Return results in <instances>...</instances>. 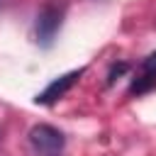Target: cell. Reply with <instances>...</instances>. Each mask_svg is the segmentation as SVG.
Listing matches in <instances>:
<instances>
[{
  "label": "cell",
  "instance_id": "cell-1",
  "mask_svg": "<svg viewBox=\"0 0 156 156\" xmlns=\"http://www.w3.org/2000/svg\"><path fill=\"white\" fill-rule=\"evenodd\" d=\"M83 73H85V68H78V71H68V73L54 78V80L34 98V102H37V105H51V102H56L58 98H63V95L78 83V78H80Z\"/></svg>",
  "mask_w": 156,
  "mask_h": 156
},
{
  "label": "cell",
  "instance_id": "cell-2",
  "mask_svg": "<svg viewBox=\"0 0 156 156\" xmlns=\"http://www.w3.org/2000/svg\"><path fill=\"white\" fill-rule=\"evenodd\" d=\"M29 141L41 154H58L63 149V134L51 124H34L29 129Z\"/></svg>",
  "mask_w": 156,
  "mask_h": 156
},
{
  "label": "cell",
  "instance_id": "cell-3",
  "mask_svg": "<svg viewBox=\"0 0 156 156\" xmlns=\"http://www.w3.org/2000/svg\"><path fill=\"white\" fill-rule=\"evenodd\" d=\"M58 27H61V10L54 7V5H44L39 10V15H37V27H34L39 44L41 46H51Z\"/></svg>",
  "mask_w": 156,
  "mask_h": 156
},
{
  "label": "cell",
  "instance_id": "cell-4",
  "mask_svg": "<svg viewBox=\"0 0 156 156\" xmlns=\"http://www.w3.org/2000/svg\"><path fill=\"white\" fill-rule=\"evenodd\" d=\"M156 83V51H151L141 63H139V71L129 85V95H139V93H146L151 85Z\"/></svg>",
  "mask_w": 156,
  "mask_h": 156
},
{
  "label": "cell",
  "instance_id": "cell-5",
  "mask_svg": "<svg viewBox=\"0 0 156 156\" xmlns=\"http://www.w3.org/2000/svg\"><path fill=\"white\" fill-rule=\"evenodd\" d=\"M127 71H129V63H124V61H122V63H115V66L110 68V73H107V85H112V83H115L122 73H127Z\"/></svg>",
  "mask_w": 156,
  "mask_h": 156
}]
</instances>
